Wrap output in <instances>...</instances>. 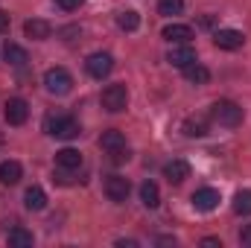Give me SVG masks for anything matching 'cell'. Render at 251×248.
I'll return each instance as SVG.
<instances>
[{"label": "cell", "mask_w": 251, "mask_h": 248, "mask_svg": "<svg viewBox=\"0 0 251 248\" xmlns=\"http://www.w3.org/2000/svg\"><path fill=\"white\" fill-rule=\"evenodd\" d=\"M44 131L53 134V137H62V140H73V137H79L82 128L70 114H47L44 117Z\"/></svg>", "instance_id": "cell-1"}, {"label": "cell", "mask_w": 251, "mask_h": 248, "mask_svg": "<svg viewBox=\"0 0 251 248\" xmlns=\"http://www.w3.org/2000/svg\"><path fill=\"white\" fill-rule=\"evenodd\" d=\"M210 120L225 125V128H234V125L243 123V108L237 102H231V99H219V102L210 105Z\"/></svg>", "instance_id": "cell-2"}, {"label": "cell", "mask_w": 251, "mask_h": 248, "mask_svg": "<svg viewBox=\"0 0 251 248\" xmlns=\"http://www.w3.org/2000/svg\"><path fill=\"white\" fill-rule=\"evenodd\" d=\"M100 146L111 155V161L114 164H123L128 161V149H126V137L123 131H117V128H108V131H102V137H100Z\"/></svg>", "instance_id": "cell-3"}, {"label": "cell", "mask_w": 251, "mask_h": 248, "mask_svg": "<svg viewBox=\"0 0 251 248\" xmlns=\"http://www.w3.org/2000/svg\"><path fill=\"white\" fill-rule=\"evenodd\" d=\"M44 88H47V94H53V97H64V94L73 91V76H70L64 67H50V70L44 73Z\"/></svg>", "instance_id": "cell-4"}, {"label": "cell", "mask_w": 251, "mask_h": 248, "mask_svg": "<svg viewBox=\"0 0 251 248\" xmlns=\"http://www.w3.org/2000/svg\"><path fill=\"white\" fill-rule=\"evenodd\" d=\"M126 105H128V91H126V85H108V88L102 91V108H105V111L117 114V111H126Z\"/></svg>", "instance_id": "cell-5"}, {"label": "cell", "mask_w": 251, "mask_h": 248, "mask_svg": "<svg viewBox=\"0 0 251 248\" xmlns=\"http://www.w3.org/2000/svg\"><path fill=\"white\" fill-rule=\"evenodd\" d=\"M85 67H88V73H91L94 79H105V76L114 70V59H111L108 53H94V56H88Z\"/></svg>", "instance_id": "cell-6"}, {"label": "cell", "mask_w": 251, "mask_h": 248, "mask_svg": "<svg viewBox=\"0 0 251 248\" xmlns=\"http://www.w3.org/2000/svg\"><path fill=\"white\" fill-rule=\"evenodd\" d=\"M26 117H29V102H26V99L15 97V99L6 102V123L9 125H24Z\"/></svg>", "instance_id": "cell-7"}, {"label": "cell", "mask_w": 251, "mask_h": 248, "mask_svg": "<svg viewBox=\"0 0 251 248\" xmlns=\"http://www.w3.org/2000/svg\"><path fill=\"white\" fill-rule=\"evenodd\" d=\"M213 44H216L219 50H240V47L246 44V35L237 32V29H219V32L213 35Z\"/></svg>", "instance_id": "cell-8"}, {"label": "cell", "mask_w": 251, "mask_h": 248, "mask_svg": "<svg viewBox=\"0 0 251 248\" xmlns=\"http://www.w3.org/2000/svg\"><path fill=\"white\" fill-rule=\"evenodd\" d=\"M216 204H219V190H213V187H201V190L193 193V207H196V210L207 213V210H213Z\"/></svg>", "instance_id": "cell-9"}, {"label": "cell", "mask_w": 251, "mask_h": 248, "mask_svg": "<svg viewBox=\"0 0 251 248\" xmlns=\"http://www.w3.org/2000/svg\"><path fill=\"white\" fill-rule=\"evenodd\" d=\"M128 178H123V175H108L105 178V196L111 198V201H126L128 198Z\"/></svg>", "instance_id": "cell-10"}, {"label": "cell", "mask_w": 251, "mask_h": 248, "mask_svg": "<svg viewBox=\"0 0 251 248\" xmlns=\"http://www.w3.org/2000/svg\"><path fill=\"white\" fill-rule=\"evenodd\" d=\"M167 62L173 64V67H187V64L196 62V50L190 47V44H173V50H170V56H167Z\"/></svg>", "instance_id": "cell-11"}, {"label": "cell", "mask_w": 251, "mask_h": 248, "mask_svg": "<svg viewBox=\"0 0 251 248\" xmlns=\"http://www.w3.org/2000/svg\"><path fill=\"white\" fill-rule=\"evenodd\" d=\"M24 32H26V38H32V41H47V38L53 35V26H50L47 21H41V18H29V21L24 24Z\"/></svg>", "instance_id": "cell-12"}, {"label": "cell", "mask_w": 251, "mask_h": 248, "mask_svg": "<svg viewBox=\"0 0 251 248\" xmlns=\"http://www.w3.org/2000/svg\"><path fill=\"white\" fill-rule=\"evenodd\" d=\"M181 131L187 134V137H204L207 131H210V120L204 117V114H190L184 125H181Z\"/></svg>", "instance_id": "cell-13"}, {"label": "cell", "mask_w": 251, "mask_h": 248, "mask_svg": "<svg viewBox=\"0 0 251 248\" xmlns=\"http://www.w3.org/2000/svg\"><path fill=\"white\" fill-rule=\"evenodd\" d=\"M164 178H167L170 184H181L184 178H190V164L187 161H181V158L170 161V164L164 167Z\"/></svg>", "instance_id": "cell-14"}, {"label": "cell", "mask_w": 251, "mask_h": 248, "mask_svg": "<svg viewBox=\"0 0 251 248\" xmlns=\"http://www.w3.org/2000/svg\"><path fill=\"white\" fill-rule=\"evenodd\" d=\"M161 35H164L170 44H190V38H193V29H190L187 24H167Z\"/></svg>", "instance_id": "cell-15"}, {"label": "cell", "mask_w": 251, "mask_h": 248, "mask_svg": "<svg viewBox=\"0 0 251 248\" xmlns=\"http://www.w3.org/2000/svg\"><path fill=\"white\" fill-rule=\"evenodd\" d=\"M21 175H24V167H21L18 161H3V164H0V184H6V187L18 184Z\"/></svg>", "instance_id": "cell-16"}, {"label": "cell", "mask_w": 251, "mask_h": 248, "mask_svg": "<svg viewBox=\"0 0 251 248\" xmlns=\"http://www.w3.org/2000/svg\"><path fill=\"white\" fill-rule=\"evenodd\" d=\"M56 167L59 170H79L82 167V155H79V149H62V152H56Z\"/></svg>", "instance_id": "cell-17"}, {"label": "cell", "mask_w": 251, "mask_h": 248, "mask_svg": "<svg viewBox=\"0 0 251 248\" xmlns=\"http://www.w3.org/2000/svg\"><path fill=\"white\" fill-rule=\"evenodd\" d=\"M184 79H187L190 85H207V82H210V70H207L204 64L193 62V64L184 67Z\"/></svg>", "instance_id": "cell-18"}, {"label": "cell", "mask_w": 251, "mask_h": 248, "mask_svg": "<svg viewBox=\"0 0 251 248\" xmlns=\"http://www.w3.org/2000/svg\"><path fill=\"white\" fill-rule=\"evenodd\" d=\"M24 204H26L29 210H44V207H47V193H44L41 187H29L26 196H24Z\"/></svg>", "instance_id": "cell-19"}, {"label": "cell", "mask_w": 251, "mask_h": 248, "mask_svg": "<svg viewBox=\"0 0 251 248\" xmlns=\"http://www.w3.org/2000/svg\"><path fill=\"white\" fill-rule=\"evenodd\" d=\"M3 59L9 64H15V67H24V64L29 62V56H26V50L21 44H6L3 47Z\"/></svg>", "instance_id": "cell-20"}, {"label": "cell", "mask_w": 251, "mask_h": 248, "mask_svg": "<svg viewBox=\"0 0 251 248\" xmlns=\"http://www.w3.org/2000/svg\"><path fill=\"white\" fill-rule=\"evenodd\" d=\"M140 198H143L146 207H158V204H161L158 184H155V181H143V184H140Z\"/></svg>", "instance_id": "cell-21"}, {"label": "cell", "mask_w": 251, "mask_h": 248, "mask_svg": "<svg viewBox=\"0 0 251 248\" xmlns=\"http://www.w3.org/2000/svg\"><path fill=\"white\" fill-rule=\"evenodd\" d=\"M32 243H35V240H32V234H29L26 228H12V231H9V246L12 248H29Z\"/></svg>", "instance_id": "cell-22"}, {"label": "cell", "mask_w": 251, "mask_h": 248, "mask_svg": "<svg viewBox=\"0 0 251 248\" xmlns=\"http://www.w3.org/2000/svg\"><path fill=\"white\" fill-rule=\"evenodd\" d=\"M117 26H120V29H126V32H134V29L140 26V15H137L134 9H126V12H120V15H117Z\"/></svg>", "instance_id": "cell-23"}, {"label": "cell", "mask_w": 251, "mask_h": 248, "mask_svg": "<svg viewBox=\"0 0 251 248\" xmlns=\"http://www.w3.org/2000/svg\"><path fill=\"white\" fill-rule=\"evenodd\" d=\"M234 213L251 216V190H240V193L234 196Z\"/></svg>", "instance_id": "cell-24"}, {"label": "cell", "mask_w": 251, "mask_h": 248, "mask_svg": "<svg viewBox=\"0 0 251 248\" xmlns=\"http://www.w3.org/2000/svg\"><path fill=\"white\" fill-rule=\"evenodd\" d=\"M158 12L173 18V15H181L184 12V0H158Z\"/></svg>", "instance_id": "cell-25"}, {"label": "cell", "mask_w": 251, "mask_h": 248, "mask_svg": "<svg viewBox=\"0 0 251 248\" xmlns=\"http://www.w3.org/2000/svg\"><path fill=\"white\" fill-rule=\"evenodd\" d=\"M85 0H56V6L59 9H64V12H73V9H79Z\"/></svg>", "instance_id": "cell-26"}, {"label": "cell", "mask_w": 251, "mask_h": 248, "mask_svg": "<svg viewBox=\"0 0 251 248\" xmlns=\"http://www.w3.org/2000/svg\"><path fill=\"white\" fill-rule=\"evenodd\" d=\"M240 243H243V246H249V248H251V225H246V228L240 231Z\"/></svg>", "instance_id": "cell-27"}, {"label": "cell", "mask_w": 251, "mask_h": 248, "mask_svg": "<svg viewBox=\"0 0 251 248\" xmlns=\"http://www.w3.org/2000/svg\"><path fill=\"white\" fill-rule=\"evenodd\" d=\"M6 29H9V15L0 9V32H6Z\"/></svg>", "instance_id": "cell-28"}, {"label": "cell", "mask_w": 251, "mask_h": 248, "mask_svg": "<svg viewBox=\"0 0 251 248\" xmlns=\"http://www.w3.org/2000/svg\"><path fill=\"white\" fill-rule=\"evenodd\" d=\"M158 246H176V240L173 237H158Z\"/></svg>", "instance_id": "cell-29"}, {"label": "cell", "mask_w": 251, "mask_h": 248, "mask_svg": "<svg viewBox=\"0 0 251 248\" xmlns=\"http://www.w3.org/2000/svg\"><path fill=\"white\" fill-rule=\"evenodd\" d=\"M117 246L120 248H134L137 243H134V240H117Z\"/></svg>", "instance_id": "cell-30"}, {"label": "cell", "mask_w": 251, "mask_h": 248, "mask_svg": "<svg viewBox=\"0 0 251 248\" xmlns=\"http://www.w3.org/2000/svg\"><path fill=\"white\" fill-rule=\"evenodd\" d=\"M201 243H204V246H219V248H222V243H219L216 237H207V240H201Z\"/></svg>", "instance_id": "cell-31"}]
</instances>
